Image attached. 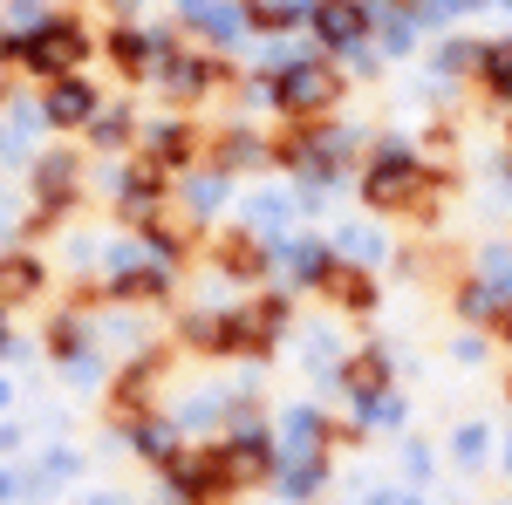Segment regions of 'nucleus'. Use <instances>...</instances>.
Segmentation results:
<instances>
[{"mask_svg":"<svg viewBox=\"0 0 512 505\" xmlns=\"http://www.w3.org/2000/svg\"><path fill=\"white\" fill-rule=\"evenodd\" d=\"M328 287H335V294H342L349 308H369V301H376V287H369L362 273H335V267H328Z\"/></svg>","mask_w":512,"mask_h":505,"instance_id":"nucleus-7","label":"nucleus"},{"mask_svg":"<svg viewBox=\"0 0 512 505\" xmlns=\"http://www.w3.org/2000/svg\"><path fill=\"white\" fill-rule=\"evenodd\" d=\"M506 465H512V458H506Z\"/></svg>","mask_w":512,"mask_h":505,"instance_id":"nucleus-14","label":"nucleus"},{"mask_svg":"<svg viewBox=\"0 0 512 505\" xmlns=\"http://www.w3.org/2000/svg\"><path fill=\"white\" fill-rule=\"evenodd\" d=\"M321 430H328V424H321L315 410H294V417H287V437H294V444H308V451L321 444Z\"/></svg>","mask_w":512,"mask_h":505,"instance_id":"nucleus-8","label":"nucleus"},{"mask_svg":"<svg viewBox=\"0 0 512 505\" xmlns=\"http://www.w3.org/2000/svg\"><path fill=\"white\" fill-rule=\"evenodd\" d=\"M171 82H178V89H205V82H212V62H178Z\"/></svg>","mask_w":512,"mask_h":505,"instance_id":"nucleus-11","label":"nucleus"},{"mask_svg":"<svg viewBox=\"0 0 512 505\" xmlns=\"http://www.w3.org/2000/svg\"><path fill=\"white\" fill-rule=\"evenodd\" d=\"M171 437H164V424H137V451H164Z\"/></svg>","mask_w":512,"mask_h":505,"instance_id":"nucleus-13","label":"nucleus"},{"mask_svg":"<svg viewBox=\"0 0 512 505\" xmlns=\"http://www.w3.org/2000/svg\"><path fill=\"white\" fill-rule=\"evenodd\" d=\"M321 471H328L321 458H301V465H294V478H287V492H294V499H308V492L321 485Z\"/></svg>","mask_w":512,"mask_h":505,"instance_id":"nucleus-9","label":"nucleus"},{"mask_svg":"<svg viewBox=\"0 0 512 505\" xmlns=\"http://www.w3.org/2000/svg\"><path fill=\"white\" fill-rule=\"evenodd\" d=\"M117 62L123 69H144V62H151V41L144 35H117Z\"/></svg>","mask_w":512,"mask_h":505,"instance_id":"nucleus-10","label":"nucleus"},{"mask_svg":"<svg viewBox=\"0 0 512 505\" xmlns=\"http://www.w3.org/2000/svg\"><path fill=\"white\" fill-rule=\"evenodd\" d=\"M315 35L321 48H362V35H369L362 0H315Z\"/></svg>","mask_w":512,"mask_h":505,"instance_id":"nucleus-3","label":"nucleus"},{"mask_svg":"<svg viewBox=\"0 0 512 505\" xmlns=\"http://www.w3.org/2000/svg\"><path fill=\"white\" fill-rule=\"evenodd\" d=\"M82 28H69V21H48V28H35V35L21 41V62L28 69H41V76H55V69H69V62H82Z\"/></svg>","mask_w":512,"mask_h":505,"instance_id":"nucleus-2","label":"nucleus"},{"mask_svg":"<svg viewBox=\"0 0 512 505\" xmlns=\"http://www.w3.org/2000/svg\"><path fill=\"white\" fill-rule=\"evenodd\" d=\"M417 192H424V164L410 151H383L369 171H362V198L376 205V212H417Z\"/></svg>","mask_w":512,"mask_h":505,"instance_id":"nucleus-1","label":"nucleus"},{"mask_svg":"<svg viewBox=\"0 0 512 505\" xmlns=\"http://www.w3.org/2000/svg\"><path fill=\"white\" fill-rule=\"evenodd\" d=\"M41 267L35 260H0V294H35Z\"/></svg>","mask_w":512,"mask_h":505,"instance_id":"nucleus-6","label":"nucleus"},{"mask_svg":"<svg viewBox=\"0 0 512 505\" xmlns=\"http://www.w3.org/2000/svg\"><path fill=\"white\" fill-rule=\"evenodd\" d=\"M274 96H280V110H328V103L342 96V82L328 76V69H308V62H301V69L280 76Z\"/></svg>","mask_w":512,"mask_h":505,"instance_id":"nucleus-4","label":"nucleus"},{"mask_svg":"<svg viewBox=\"0 0 512 505\" xmlns=\"http://www.w3.org/2000/svg\"><path fill=\"white\" fill-rule=\"evenodd\" d=\"M478 451H485V430L465 424V430H458V458H478Z\"/></svg>","mask_w":512,"mask_h":505,"instance_id":"nucleus-12","label":"nucleus"},{"mask_svg":"<svg viewBox=\"0 0 512 505\" xmlns=\"http://www.w3.org/2000/svg\"><path fill=\"white\" fill-rule=\"evenodd\" d=\"M96 110V89H82V82H55V96H48V117L55 123H82Z\"/></svg>","mask_w":512,"mask_h":505,"instance_id":"nucleus-5","label":"nucleus"}]
</instances>
